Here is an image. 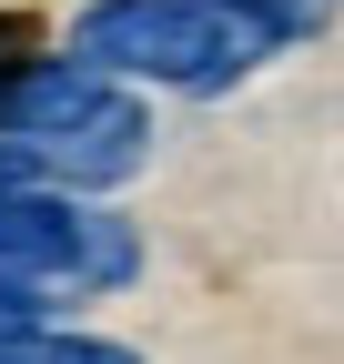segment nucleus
<instances>
[{
    "label": "nucleus",
    "mask_w": 344,
    "mask_h": 364,
    "mask_svg": "<svg viewBox=\"0 0 344 364\" xmlns=\"http://www.w3.org/2000/svg\"><path fill=\"white\" fill-rule=\"evenodd\" d=\"M71 61H92L102 81L193 91V102H223V91H243L264 71V51L213 0H92L71 21Z\"/></svg>",
    "instance_id": "f257e3e1"
},
{
    "label": "nucleus",
    "mask_w": 344,
    "mask_h": 364,
    "mask_svg": "<svg viewBox=\"0 0 344 364\" xmlns=\"http://www.w3.org/2000/svg\"><path fill=\"white\" fill-rule=\"evenodd\" d=\"M142 162H152V112L132 102V81H112L61 142H41V182H61V193H81V203L122 193Z\"/></svg>",
    "instance_id": "f03ea898"
},
{
    "label": "nucleus",
    "mask_w": 344,
    "mask_h": 364,
    "mask_svg": "<svg viewBox=\"0 0 344 364\" xmlns=\"http://www.w3.org/2000/svg\"><path fill=\"white\" fill-rule=\"evenodd\" d=\"M71 253H81V193L61 182H11L0 193V273H31V284H71Z\"/></svg>",
    "instance_id": "7ed1b4c3"
},
{
    "label": "nucleus",
    "mask_w": 344,
    "mask_h": 364,
    "mask_svg": "<svg viewBox=\"0 0 344 364\" xmlns=\"http://www.w3.org/2000/svg\"><path fill=\"white\" fill-rule=\"evenodd\" d=\"M132 273H142V233L112 203H81V253H71V284L61 294H122Z\"/></svg>",
    "instance_id": "20e7f679"
},
{
    "label": "nucleus",
    "mask_w": 344,
    "mask_h": 364,
    "mask_svg": "<svg viewBox=\"0 0 344 364\" xmlns=\"http://www.w3.org/2000/svg\"><path fill=\"white\" fill-rule=\"evenodd\" d=\"M213 11H223L243 41H253V51H264V61H284V51H304V41L334 21L324 11V0H213Z\"/></svg>",
    "instance_id": "39448f33"
},
{
    "label": "nucleus",
    "mask_w": 344,
    "mask_h": 364,
    "mask_svg": "<svg viewBox=\"0 0 344 364\" xmlns=\"http://www.w3.org/2000/svg\"><path fill=\"white\" fill-rule=\"evenodd\" d=\"M21 364H142V354H132V344H112V334L41 324V334H21Z\"/></svg>",
    "instance_id": "423d86ee"
},
{
    "label": "nucleus",
    "mask_w": 344,
    "mask_h": 364,
    "mask_svg": "<svg viewBox=\"0 0 344 364\" xmlns=\"http://www.w3.org/2000/svg\"><path fill=\"white\" fill-rule=\"evenodd\" d=\"M41 324H61L51 284H31V273H0V344H21V334H41Z\"/></svg>",
    "instance_id": "0eeeda50"
},
{
    "label": "nucleus",
    "mask_w": 344,
    "mask_h": 364,
    "mask_svg": "<svg viewBox=\"0 0 344 364\" xmlns=\"http://www.w3.org/2000/svg\"><path fill=\"white\" fill-rule=\"evenodd\" d=\"M21 61H41V21L31 11H0V81H11Z\"/></svg>",
    "instance_id": "6e6552de"
},
{
    "label": "nucleus",
    "mask_w": 344,
    "mask_h": 364,
    "mask_svg": "<svg viewBox=\"0 0 344 364\" xmlns=\"http://www.w3.org/2000/svg\"><path fill=\"white\" fill-rule=\"evenodd\" d=\"M11 182H41V152L31 142H0V193H11Z\"/></svg>",
    "instance_id": "1a4fd4ad"
},
{
    "label": "nucleus",
    "mask_w": 344,
    "mask_h": 364,
    "mask_svg": "<svg viewBox=\"0 0 344 364\" xmlns=\"http://www.w3.org/2000/svg\"><path fill=\"white\" fill-rule=\"evenodd\" d=\"M324 11H344V0H324Z\"/></svg>",
    "instance_id": "9d476101"
}]
</instances>
